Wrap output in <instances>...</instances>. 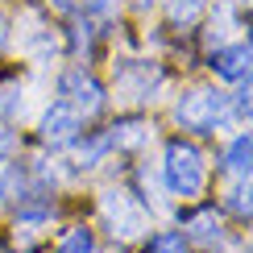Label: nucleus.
I'll return each mask as SVG.
<instances>
[{
    "label": "nucleus",
    "instance_id": "nucleus-9",
    "mask_svg": "<svg viewBox=\"0 0 253 253\" xmlns=\"http://www.w3.org/2000/svg\"><path fill=\"white\" fill-rule=\"evenodd\" d=\"M220 216L216 212H199V216H191V237L195 241H204V245H212V241H220Z\"/></svg>",
    "mask_w": 253,
    "mask_h": 253
},
{
    "label": "nucleus",
    "instance_id": "nucleus-7",
    "mask_svg": "<svg viewBox=\"0 0 253 253\" xmlns=\"http://www.w3.org/2000/svg\"><path fill=\"white\" fill-rule=\"evenodd\" d=\"M224 170H233V174H249L253 170V133L233 137V145L224 150Z\"/></svg>",
    "mask_w": 253,
    "mask_h": 253
},
{
    "label": "nucleus",
    "instance_id": "nucleus-12",
    "mask_svg": "<svg viewBox=\"0 0 253 253\" xmlns=\"http://www.w3.org/2000/svg\"><path fill=\"white\" fill-rule=\"evenodd\" d=\"M145 137V129L137 121H125V125H112V133H108V145H137Z\"/></svg>",
    "mask_w": 253,
    "mask_h": 253
},
{
    "label": "nucleus",
    "instance_id": "nucleus-4",
    "mask_svg": "<svg viewBox=\"0 0 253 253\" xmlns=\"http://www.w3.org/2000/svg\"><path fill=\"white\" fill-rule=\"evenodd\" d=\"M212 71H216V79H224V83H241L245 75H253V46H245V42L220 46L212 54Z\"/></svg>",
    "mask_w": 253,
    "mask_h": 253
},
{
    "label": "nucleus",
    "instance_id": "nucleus-17",
    "mask_svg": "<svg viewBox=\"0 0 253 253\" xmlns=\"http://www.w3.org/2000/svg\"><path fill=\"white\" fill-rule=\"evenodd\" d=\"M91 8H100V13H108V8H112V0H91Z\"/></svg>",
    "mask_w": 253,
    "mask_h": 253
},
{
    "label": "nucleus",
    "instance_id": "nucleus-13",
    "mask_svg": "<svg viewBox=\"0 0 253 253\" xmlns=\"http://www.w3.org/2000/svg\"><path fill=\"white\" fill-rule=\"evenodd\" d=\"M91 228H71L67 237H62V245H58V253H91Z\"/></svg>",
    "mask_w": 253,
    "mask_h": 253
},
{
    "label": "nucleus",
    "instance_id": "nucleus-21",
    "mask_svg": "<svg viewBox=\"0 0 253 253\" xmlns=\"http://www.w3.org/2000/svg\"><path fill=\"white\" fill-rule=\"evenodd\" d=\"M249 4H253V0H249Z\"/></svg>",
    "mask_w": 253,
    "mask_h": 253
},
{
    "label": "nucleus",
    "instance_id": "nucleus-1",
    "mask_svg": "<svg viewBox=\"0 0 253 253\" xmlns=\"http://www.w3.org/2000/svg\"><path fill=\"white\" fill-rule=\"evenodd\" d=\"M162 178H166V187H170V195L195 199L204 191V178H208L204 154H199L191 141H170L166 145V162H162Z\"/></svg>",
    "mask_w": 253,
    "mask_h": 253
},
{
    "label": "nucleus",
    "instance_id": "nucleus-20",
    "mask_svg": "<svg viewBox=\"0 0 253 253\" xmlns=\"http://www.w3.org/2000/svg\"><path fill=\"white\" fill-rule=\"evenodd\" d=\"M228 253H245V249H228Z\"/></svg>",
    "mask_w": 253,
    "mask_h": 253
},
{
    "label": "nucleus",
    "instance_id": "nucleus-15",
    "mask_svg": "<svg viewBox=\"0 0 253 253\" xmlns=\"http://www.w3.org/2000/svg\"><path fill=\"white\" fill-rule=\"evenodd\" d=\"M237 112L241 117H249L253 121V75L241 79V96H237Z\"/></svg>",
    "mask_w": 253,
    "mask_h": 253
},
{
    "label": "nucleus",
    "instance_id": "nucleus-18",
    "mask_svg": "<svg viewBox=\"0 0 253 253\" xmlns=\"http://www.w3.org/2000/svg\"><path fill=\"white\" fill-rule=\"evenodd\" d=\"M0 46H4V17H0Z\"/></svg>",
    "mask_w": 253,
    "mask_h": 253
},
{
    "label": "nucleus",
    "instance_id": "nucleus-6",
    "mask_svg": "<svg viewBox=\"0 0 253 253\" xmlns=\"http://www.w3.org/2000/svg\"><path fill=\"white\" fill-rule=\"evenodd\" d=\"M75 133H79V112L71 108L67 100H62V104H50L46 117H42V141L67 145V141H75Z\"/></svg>",
    "mask_w": 253,
    "mask_h": 253
},
{
    "label": "nucleus",
    "instance_id": "nucleus-5",
    "mask_svg": "<svg viewBox=\"0 0 253 253\" xmlns=\"http://www.w3.org/2000/svg\"><path fill=\"white\" fill-rule=\"evenodd\" d=\"M104 216L117 224L112 233H121V237L141 233V224H145V212L133 204V195H125V191H108L104 195Z\"/></svg>",
    "mask_w": 253,
    "mask_h": 253
},
{
    "label": "nucleus",
    "instance_id": "nucleus-16",
    "mask_svg": "<svg viewBox=\"0 0 253 253\" xmlns=\"http://www.w3.org/2000/svg\"><path fill=\"white\" fill-rule=\"evenodd\" d=\"M8 150H13V133H4V129H0V162L8 158Z\"/></svg>",
    "mask_w": 253,
    "mask_h": 253
},
{
    "label": "nucleus",
    "instance_id": "nucleus-8",
    "mask_svg": "<svg viewBox=\"0 0 253 253\" xmlns=\"http://www.w3.org/2000/svg\"><path fill=\"white\" fill-rule=\"evenodd\" d=\"M228 212H237V216H253V170L241 178L233 191H228Z\"/></svg>",
    "mask_w": 253,
    "mask_h": 253
},
{
    "label": "nucleus",
    "instance_id": "nucleus-2",
    "mask_svg": "<svg viewBox=\"0 0 253 253\" xmlns=\"http://www.w3.org/2000/svg\"><path fill=\"white\" fill-rule=\"evenodd\" d=\"M224 117H228V96H220L212 87H195L174 104V121L191 133H212Z\"/></svg>",
    "mask_w": 253,
    "mask_h": 253
},
{
    "label": "nucleus",
    "instance_id": "nucleus-14",
    "mask_svg": "<svg viewBox=\"0 0 253 253\" xmlns=\"http://www.w3.org/2000/svg\"><path fill=\"white\" fill-rule=\"evenodd\" d=\"M0 195H4V199H21V195H25V174H21L17 166L0 178Z\"/></svg>",
    "mask_w": 253,
    "mask_h": 253
},
{
    "label": "nucleus",
    "instance_id": "nucleus-11",
    "mask_svg": "<svg viewBox=\"0 0 253 253\" xmlns=\"http://www.w3.org/2000/svg\"><path fill=\"white\" fill-rule=\"evenodd\" d=\"M145 253H187V237L183 233H158V237H150V245H145Z\"/></svg>",
    "mask_w": 253,
    "mask_h": 253
},
{
    "label": "nucleus",
    "instance_id": "nucleus-3",
    "mask_svg": "<svg viewBox=\"0 0 253 253\" xmlns=\"http://www.w3.org/2000/svg\"><path fill=\"white\" fill-rule=\"evenodd\" d=\"M58 91L67 96V104H71L75 112H83V117H91V112H100V108H104V87H100V83L91 79L83 67H71L67 75H62Z\"/></svg>",
    "mask_w": 253,
    "mask_h": 253
},
{
    "label": "nucleus",
    "instance_id": "nucleus-10",
    "mask_svg": "<svg viewBox=\"0 0 253 253\" xmlns=\"http://www.w3.org/2000/svg\"><path fill=\"white\" fill-rule=\"evenodd\" d=\"M208 0H170V21L174 25H195Z\"/></svg>",
    "mask_w": 253,
    "mask_h": 253
},
{
    "label": "nucleus",
    "instance_id": "nucleus-19",
    "mask_svg": "<svg viewBox=\"0 0 253 253\" xmlns=\"http://www.w3.org/2000/svg\"><path fill=\"white\" fill-rule=\"evenodd\" d=\"M137 4H154V0H137Z\"/></svg>",
    "mask_w": 253,
    "mask_h": 253
}]
</instances>
